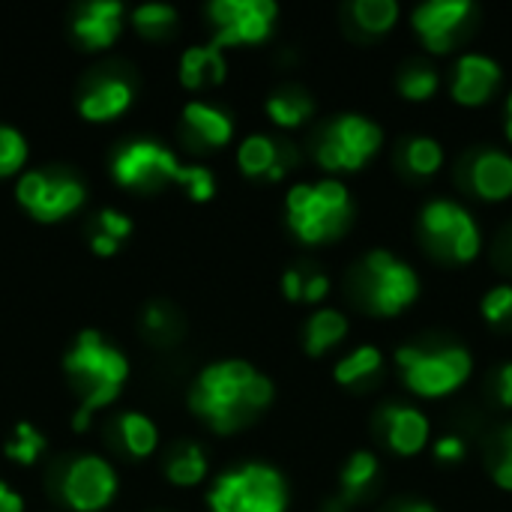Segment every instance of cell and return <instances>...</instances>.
Segmentation results:
<instances>
[{
	"instance_id": "1",
	"label": "cell",
	"mask_w": 512,
	"mask_h": 512,
	"mask_svg": "<svg viewBox=\"0 0 512 512\" xmlns=\"http://www.w3.org/2000/svg\"><path fill=\"white\" fill-rule=\"evenodd\" d=\"M273 399V381L246 360H222L207 366L189 393V405L216 432L240 429Z\"/></svg>"
},
{
	"instance_id": "2",
	"label": "cell",
	"mask_w": 512,
	"mask_h": 512,
	"mask_svg": "<svg viewBox=\"0 0 512 512\" xmlns=\"http://www.w3.org/2000/svg\"><path fill=\"white\" fill-rule=\"evenodd\" d=\"M63 366L81 396V408L75 414V429L81 432L87 426V420L93 417V411H99L117 399V393L123 390V384L129 378V363L96 330H84L75 339L72 351L66 354Z\"/></svg>"
},
{
	"instance_id": "3",
	"label": "cell",
	"mask_w": 512,
	"mask_h": 512,
	"mask_svg": "<svg viewBox=\"0 0 512 512\" xmlns=\"http://www.w3.org/2000/svg\"><path fill=\"white\" fill-rule=\"evenodd\" d=\"M288 225L306 243L333 240L351 216V192L342 180L324 177L318 183H297L285 198Z\"/></svg>"
},
{
	"instance_id": "4",
	"label": "cell",
	"mask_w": 512,
	"mask_h": 512,
	"mask_svg": "<svg viewBox=\"0 0 512 512\" xmlns=\"http://www.w3.org/2000/svg\"><path fill=\"white\" fill-rule=\"evenodd\" d=\"M207 501L210 512H285L288 489L276 468L255 462L222 474Z\"/></svg>"
},
{
	"instance_id": "5",
	"label": "cell",
	"mask_w": 512,
	"mask_h": 512,
	"mask_svg": "<svg viewBox=\"0 0 512 512\" xmlns=\"http://www.w3.org/2000/svg\"><path fill=\"white\" fill-rule=\"evenodd\" d=\"M396 363L405 375V384L417 396H447L462 387L474 369V360L459 345L444 348H423V345H402L396 351Z\"/></svg>"
},
{
	"instance_id": "6",
	"label": "cell",
	"mask_w": 512,
	"mask_h": 512,
	"mask_svg": "<svg viewBox=\"0 0 512 512\" xmlns=\"http://www.w3.org/2000/svg\"><path fill=\"white\" fill-rule=\"evenodd\" d=\"M384 144V132L363 114H339L321 135L318 162L327 171H357Z\"/></svg>"
},
{
	"instance_id": "7",
	"label": "cell",
	"mask_w": 512,
	"mask_h": 512,
	"mask_svg": "<svg viewBox=\"0 0 512 512\" xmlns=\"http://www.w3.org/2000/svg\"><path fill=\"white\" fill-rule=\"evenodd\" d=\"M420 228L426 240L450 261H474L480 255L483 237L477 219L456 201L435 198L420 213Z\"/></svg>"
},
{
	"instance_id": "8",
	"label": "cell",
	"mask_w": 512,
	"mask_h": 512,
	"mask_svg": "<svg viewBox=\"0 0 512 512\" xmlns=\"http://www.w3.org/2000/svg\"><path fill=\"white\" fill-rule=\"evenodd\" d=\"M15 198L30 216L42 222H57L84 204V186L75 174L63 168L27 171L15 186Z\"/></svg>"
},
{
	"instance_id": "9",
	"label": "cell",
	"mask_w": 512,
	"mask_h": 512,
	"mask_svg": "<svg viewBox=\"0 0 512 512\" xmlns=\"http://www.w3.org/2000/svg\"><path fill=\"white\" fill-rule=\"evenodd\" d=\"M189 168L180 165L177 156L171 150L159 147L156 141H132V144H126L114 156V165H111L117 183H123L129 189H144V192L162 189L171 180H177L186 189Z\"/></svg>"
},
{
	"instance_id": "10",
	"label": "cell",
	"mask_w": 512,
	"mask_h": 512,
	"mask_svg": "<svg viewBox=\"0 0 512 512\" xmlns=\"http://www.w3.org/2000/svg\"><path fill=\"white\" fill-rule=\"evenodd\" d=\"M369 276V303L378 315H399L420 294L417 273L387 249H375L363 261Z\"/></svg>"
},
{
	"instance_id": "11",
	"label": "cell",
	"mask_w": 512,
	"mask_h": 512,
	"mask_svg": "<svg viewBox=\"0 0 512 512\" xmlns=\"http://www.w3.org/2000/svg\"><path fill=\"white\" fill-rule=\"evenodd\" d=\"M114 492H117L114 468L99 456H78L57 477V495L78 512H96L108 507Z\"/></svg>"
},
{
	"instance_id": "12",
	"label": "cell",
	"mask_w": 512,
	"mask_h": 512,
	"mask_svg": "<svg viewBox=\"0 0 512 512\" xmlns=\"http://www.w3.org/2000/svg\"><path fill=\"white\" fill-rule=\"evenodd\" d=\"M210 18L216 24L213 45H240V42H261L276 15L279 6L273 0H213Z\"/></svg>"
},
{
	"instance_id": "13",
	"label": "cell",
	"mask_w": 512,
	"mask_h": 512,
	"mask_svg": "<svg viewBox=\"0 0 512 512\" xmlns=\"http://www.w3.org/2000/svg\"><path fill=\"white\" fill-rule=\"evenodd\" d=\"M468 15H471L468 0H429L414 9L411 21L432 51H450L456 30Z\"/></svg>"
},
{
	"instance_id": "14",
	"label": "cell",
	"mask_w": 512,
	"mask_h": 512,
	"mask_svg": "<svg viewBox=\"0 0 512 512\" xmlns=\"http://www.w3.org/2000/svg\"><path fill=\"white\" fill-rule=\"evenodd\" d=\"M501 75L504 72H501L498 60H492L489 54L468 51L459 57V63L453 69L450 93L462 105H483L495 93V87L501 84Z\"/></svg>"
},
{
	"instance_id": "15",
	"label": "cell",
	"mask_w": 512,
	"mask_h": 512,
	"mask_svg": "<svg viewBox=\"0 0 512 512\" xmlns=\"http://www.w3.org/2000/svg\"><path fill=\"white\" fill-rule=\"evenodd\" d=\"M378 423L387 435V444L399 453V456H414L426 447L429 441V417L420 408L411 405H387L378 414Z\"/></svg>"
},
{
	"instance_id": "16",
	"label": "cell",
	"mask_w": 512,
	"mask_h": 512,
	"mask_svg": "<svg viewBox=\"0 0 512 512\" xmlns=\"http://www.w3.org/2000/svg\"><path fill=\"white\" fill-rule=\"evenodd\" d=\"M132 102V81L120 72L96 75L78 96V111L87 120H111L123 114Z\"/></svg>"
},
{
	"instance_id": "17",
	"label": "cell",
	"mask_w": 512,
	"mask_h": 512,
	"mask_svg": "<svg viewBox=\"0 0 512 512\" xmlns=\"http://www.w3.org/2000/svg\"><path fill=\"white\" fill-rule=\"evenodd\" d=\"M120 18H123V6L117 0L84 3L72 21L75 39L87 48H108L120 33Z\"/></svg>"
},
{
	"instance_id": "18",
	"label": "cell",
	"mask_w": 512,
	"mask_h": 512,
	"mask_svg": "<svg viewBox=\"0 0 512 512\" xmlns=\"http://www.w3.org/2000/svg\"><path fill=\"white\" fill-rule=\"evenodd\" d=\"M471 186L480 198L504 201L512 195V156L504 150H483L471 165Z\"/></svg>"
},
{
	"instance_id": "19",
	"label": "cell",
	"mask_w": 512,
	"mask_h": 512,
	"mask_svg": "<svg viewBox=\"0 0 512 512\" xmlns=\"http://www.w3.org/2000/svg\"><path fill=\"white\" fill-rule=\"evenodd\" d=\"M225 57L219 45H195L180 57V81L183 87H207V84H219L225 78Z\"/></svg>"
},
{
	"instance_id": "20",
	"label": "cell",
	"mask_w": 512,
	"mask_h": 512,
	"mask_svg": "<svg viewBox=\"0 0 512 512\" xmlns=\"http://www.w3.org/2000/svg\"><path fill=\"white\" fill-rule=\"evenodd\" d=\"M183 123H186V129L192 132V138H198V141H204V144H210V147H222V144H228L231 135H234L231 117H228L222 108L207 105V102H189V105L183 108Z\"/></svg>"
},
{
	"instance_id": "21",
	"label": "cell",
	"mask_w": 512,
	"mask_h": 512,
	"mask_svg": "<svg viewBox=\"0 0 512 512\" xmlns=\"http://www.w3.org/2000/svg\"><path fill=\"white\" fill-rule=\"evenodd\" d=\"M378 471H381V465H378V456L375 453H366V450L354 453L348 459V465L342 468V495L333 501V504H339L333 512L348 510L351 504H357L366 495V489L375 483Z\"/></svg>"
},
{
	"instance_id": "22",
	"label": "cell",
	"mask_w": 512,
	"mask_h": 512,
	"mask_svg": "<svg viewBox=\"0 0 512 512\" xmlns=\"http://www.w3.org/2000/svg\"><path fill=\"white\" fill-rule=\"evenodd\" d=\"M345 336H348V318L339 309H321L309 318L303 345H306V354L321 357L324 351L339 345Z\"/></svg>"
},
{
	"instance_id": "23",
	"label": "cell",
	"mask_w": 512,
	"mask_h": 512,
	"mask_svg": "<svg viewBox=\"0 0 512 512\" xmlns=\"http://www.w3.org/2000/svg\"><path fill=\"white\" fill-rule=\"evenodd\" d=\"M117 438H120V447L135 456V459H144L156 450L159 444V429L150 417L138 414V411H126L120 420H117Z\"/></svg>"
},
{
	"instance_id": "24",
	"label": "cell",
	"mask_w": 512,
	"mask_h": 512,
	"mask_svg": "<svg viewBox=\"0 0 512 512\" xmlns=\"http://www.w3.org/2000/svg\"><path fill=\"white\" fill-rule=\"evenodd\" d=\"M279 147L282 141L270 138V135H249L243 138L240 150H237V162L243 168V174L249 177H270V171L279 162Z\"/></svg>"
},
{
	"instance_id": "25",
	"label": "cell",
	"mask_w": 512,
	"mask_h": 512,
	"mask_svg": "<svg viewBox=\"0 0 512 512\" xmlns=\"http://www.w3.org/2000/svg\"><path fill=\"white\" fill-rule=\"evenodd\" d=\"M315 111V102L306 90H297V87H288V90H279L267 99V114L273 117V123L279 126H300L309 114Z\"/></svg>"
},
{
	"instance_id": "26",
	"label": "cell",
	"mask_w": 512,
	"mask_h": 512,
	"mask_svg": "<svg viewBox=\"0 0 512 512\" xmlns=\"http://www.w3.org/2000/svg\"><path fill=\"white\" fill-rule=\"evenodd\" d=\"M165 471H168V480L171 483H177V486H195V483H201L207 477V459H204L201 447L183 444V447H177L171 453Z\"/></svg>"
},
{
	"instance_id": "27",
	"label": "cell",
	"mask_w": 512,
	"mask_h": 512,
	"mask_svg": "<svg viewBox=\"0 0 512 512\" xmlns=\"http://www.w3.org/2000/svg\"><path fill=\"white\" fill-rule=\"evenodd\" d=\"M384 366V357L375 345H360L357 351H351L348 357H342L333 369L339 384H357L369 375H375Z\"/></svg>"
},
{
	"instance_id": "28",
	"label": "cell",
	"mask_w": 512,
	"mask_h": 512,
	"mask_svg": "<svg viewBox=\"0 0 512 512\" xmlns=\"http://www.w3.org/2000/svg\"><path fill=\"white\" fill-rule=\"evenodd\" d=\"M354 21L369 33H384L399 21V3L396 0H357L351 6Z\"/></svg>"
},
{
	"instance_id": "29",
	"label": "cell",
	"mask_w": 512,
	"mask_h": 512,
	"mask_svg": "<svg viewBox=\"0 0 512 512\" xmlns=\"http://www.w3.org/2000/svg\"><path fill=\"white\" fill-rule=\"evenodd\" d=\"M396 84H399V93H402L405 99L423 102V99L435 96L441 78H438V72H435L432 66H426V63H411V66H405V69L399 72V81H396Z\"/></svg>"
},
{
	"instance_id": "30",
	"label": "cell",
	"mask_w": 512,
	"mask_h": 512,
	"mask_svg": "<svg viewBox=\"0 0 512 512\" xmlns=\"http://www.w3.org/2000/svg\"><path fill=\"white\" fill-rule=\"evenodd\" d=\"M441 162H444V147H441L435 138L417 135V138H411V141L405 144V165H408L414 174L429 177V174H435V171L441 168Z\"/></svg>"
},
{
	"instance_id": "31",
	"label": "cell",
	"mask_w": 512,
	"mask_h": 512,
	"mask_svg": "<svg viewBox=\"0 0 512 512\" xmlns=\"http://www.w3.org/2000/svg\"><path fill=\"white\" fill-rule=\"evenodd\" d=\"M132 21L144 36H165L177 24V12L168 3H144L132 12Z\"/></svg>"
},
{
	"instance_id": "32",
	"label": "cell",
	"mask_w": 512,
	"mask_h": 512,
	"mask_svg": "<svg viewBox=\"0 0 512 512\" xmlns=\"http://www.w3.org/2000/svg\"><path fill=\"white\" fill-rule=\"evenodd\" d=\"M42 450H45V438L30 423H18L12 432V441L6 444V456L21 465H33Z\"/></svg>"
},
{
	"instance_id": "33",
	"label": "cell",
	"mask_w": 512,
	"mask_h": 512,
	"mask_svg": "<svg viewBox=\"0 0 512 512\" xmlns=\"http://www.w3.org/2000/svg\"><path fill=\"white\" fill-rule=\"evenodd\" d=\"M27 159V141L18 129L0 126V177L15 174Z\"/></svg>"
},
{
	"instance_id": "34",
	"label": "cell",
	"mask_w": 512,
	"mask_h": 512,
	"mask_svg": "<svg viewBox=\"0 0 512 512\" xmlns=\"http://www.w3.org/2000/svg\"><path fill=\"white\" fill-rule=\"evenodd\" d=\"M483 318L489 324H504L512 318V285H495L483 297Z\"/></svg>"
},
{
	"instance_id": "35",
	"label": "cell",
	"mask_w": 512,
	"mask_h": 512,
	"mask_svg": "<svg viewBox=\"0 0 512 512\" xmlns=\"http://www.w3.org/2000/svg\"><path fill=\"white\" fill-rule=\"evenodd\" d=\"M144 330L153 336V339H174V333H177V318H174V312L168 309V306H162V303H153V306H147V312H144Z\"/></svg>"
},
{
	"instance_id": "36",
	"label": "cell",
	"mask_w": 512,
	"mask_h": 512,
	"mask_svg": "<svg viewBox=\"0 0 512 512\" xmlns=\"http://www.w3.org/2000/svg\"><path fill=\"white\" fill-rule=\"evenodd\" d=\"M96 234H105L114 243H123L132 234V219L120 210H102L96 216Z\"/></svg>"
},
{
	"instance_id": "37",
	"label": "cell",
	"mask_w": 512,
	"mask_h": 512,
	"mask_svg": "<svg viewBox=\"0 0 512 512\" xmlns=\"http://www.w3.org/2000/svg\"><path fill=\"white\" fill-rule=\"evenodd\" d=\"M492 477L501 489L512 492V429L501 435V450H498V459L492 462Z\"/></svg>"
},
{
	"instance_id": "38",
	"label": "cell",
	"mask_w": 512,
	"mask_h": 512,
	"mask_svg": "<svg viewBox=\"0 0 512 512\" xmlns=\"http://www.w3.org/2000/svg\"><path fill=\"white\" fill-rule=\"evenodd\" d=\"M186 192L195 198V201H210L213 192H216V180L207 168L201 165H192L189 168V180H186Z\"/></svg>"
},
{
	"instance_id": "39",
	"label": "cell",
	"mask_w": 512,
	"mask_h": 512,
	"mask_svg": "<svg viewBox=\"0 0 512 512\" xmlns=\"http://www.w3.org/2000/svg\"><path fill=\"white\" fill-rule=\"evenodd\" d=\"M465 453H468V447H465V441L459 435H444L435 444V459L438 462H462Z\"/></svg>"
},
{
	"instance_id": "40",
	"label": "cell",
	"mask_w": 512,
	"mask_h": 512,
	"mask_svg": "<svg viewBox=\"0 0 512 512\" xmlns=\"http://www.w3.org/2000/svg\"><path fill=\"white\" fill-rule=\"evenodd\" d=\"M282 288H285V297H288V300H303V291H306V273H303L300 267L285 270V276H282Z\"/></svg>"
},
{
	"instance_id": "41",
	"label": "cell",
	"mask_w": 512,
	"mask_h": 512,
	"mask_svg": "<svg viewBox=\"0 0 512 512\" xmlns=\"http://www.w3.org/2000/svg\"><path fill=\"white\" fill-rule=\"evenodd\" d=\"M327 291H330V279H327L324 273H312V276H306V291H303V300H309V303H318L321 297H327Z\"/></svg>"
},
{
	"instance_id": "42",
	"label": "cell",
	"mask_w": 512,
	"mask_h": 512,
	"mask_svg": "<svg viewBox=\"0 0 512 512\" xmlns=\"http://www.w3.org/2000/svg\"><path fill=\"white\" fill-rule=\"evenodd\" d=\"M495 393H498V402L512 408V363H504L501 372H498V381H495Z\"/></svg>"
},
{
	"instance_id": "43",
	"label": "cell",
	"mask_w": 512,
	"mask_h": 512,
	"mask_svg": "<svg viewBox=\"0 0 512 512\" xmlns=\"http://www.w3.org/2000/svg\"><path fill=\"white\" fill-rule=\"evenodd\" d=\"M0 512H24L21 495H15L6 483H0Z\"/></svg>"
},
{
	"instance_id": "44",
	"label": "cell",
	"mask_w": 512,
	"mask_h": 512,
	"mask_svg": "<svg viewBox=\"0 0 512 512\" xmlns=\"http://www.w3.org/2000/svg\"><path fill=\"white\" fill-rule=\"evenodd\" d=\"M90 246H93V252H96V255H114V252L120 249V243H114L111 237L96 234V231H93V237H90Z\"/></svg>"
},
{
	"instance_id": "45",
	"label": "cell",
	"mask_w": 512,
	"mask_h": 512,
	"mask_svg": "<svg viewBox=\"0 0 512 512\" xmlns=\"http://www.w3.org/2000/svg\"><path fill=\"white\" fill-rule=\"evenodd\" d=\"M399 512H438L432 504H408V507H402Z\"/></svg>"
},
{
	"instance_id": "46",
	"label": "cell",
	"mask_w": 512,
	"mask_h": 512,
	"mask_svg": "<svg viewBox=\"0 0 512 512\" xmlns=\"http://www.w3.org/2000/svg\"><path fill=\"white\" fill-rule=\"evenodd\" d=\"M507 111H510V114H507V138L512 141V93H510V102H507Z\"/></svg>"
}]
</instances>
